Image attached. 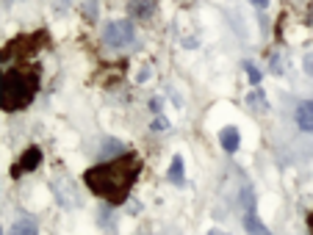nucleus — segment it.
<instances>
[{
	"label": "nucleus",
	"mask_w": 313,
	"mask_h": 235,
	"mask_svg": "<svg viewBox=\"0 0 313 235\" xmlns=\"http://www.w3.org/2000/svg\"><path fill=\"white\" fill-rule=\"evenodd\" d=\"M142 172V158L138 155H122L116 161H106L100 166L86 172V186L94 194H100L102 199H108L111 205L125 202L130 186L136 180V175Z\"/></svg>",
	"instance_id": "1"
},
{
	"label": "nucleus",
	"mask_w": 313,
	"mask_h": 235,
	"mask_svg": "<svg viewBox=\"0 0 313 235\" xmlns=\"http://www.w3.org/2000/svg\"><path fill=\"white\" fill-rule=\"evenodd\" d=\"M39 89V75L34 69H6L0 78V105L3 111H22L30 105Z\"/></svg>",
	"instance_id": "2"
},
{
	"label": "nucleus",
	"mask_w": 313,
	"mask_h": 235,
	"mask_svg": "<svg viewBox=\"0 0 313 235\" xmlns=\"http://www.w3.org/2000/svg\"><path fill=\"white\" fill-rule=\"evenodd\" d=\"M133 36H136V30H133L130 19H114L102 30V42L108 47H128L133 42Z\"/></svg>",
	"instance_id": "3"
},
{
	"label": "nucleus",
	"mask_w": 313,
	"mask_h": 235,
	"mask_svg": "<svg viewBox=\"0 0 313 235\" xmlns=\"http://www.w3.org/2000/svg\"><path fill=\"white\" fill-rule=\"evenodd\" d=\"M244 227H247V235H272L269 230L264 227V222L258 219V213H255V205H252V202L247 205V213H244Z\"/></svg>",
	"instance_id": "4"
},
{
	"label": "nucleus",
	"mask_w": 313,
	"mask_h": 235,
	"mask_svg": "<svg viewBox=\"0 0 313 235\" xmlns=\"http://www.w3.org/2000/svg\"><path fill=\"white\" fill-rule=\"evenodd\" d=\"M296 125H300V130L313 133V100H308L296 108Z\"/></svg>",
	"instance_id": "5"
},
{
	"label": "nucleus",
	"mask_w": 313,
	"mask_h": 235,
	"mask_svg": "<svg viewBox=\"0 0 313 235\" xmlns=\"http://www.w3.org/2000/svg\"><path fill=\"white\" fill-rule=\"evenodd\" d=\"M39 161H42V152H39L36 150V147H30V150L28 152H25V155L22 158H20V166H17V169H14V175H22V172H30V169H36V163Z\"/></svg>",
	"instance_id": "6"
},
{
	"label": "nucleus",
	"mask_w": 313,
	"mask_h": 235,
	"mask_svg": "<svg viewBox=\"0 0 313 235\" xmlns=\"http://www.w3.org/2000/svg\"><path fill=\"white\" fill-rule=\"evenodd\" d=\"M130 14L136 19H147L152 17V11H156V0H130Z\"/></svg>",
	"instance_id": "7"
},
{
	"label": "nucleus",
	"mask_w": 313,
	"mask_h": 235,
	"mask_svg": "<svg viewBox=\"0 0 313 235\" xmlns=\"http://www.w3.org/2000/svg\"><path fill=\"white\" fill-rule=\"evenodd\" d=\"M219 144H222L224 152H236L238 150V130H236V127H224V130L219 133Z\"/></svg>",
	"instance_id": "8"
},
{
	"label": "nucleus",
	"mask_w": 313,
	"mask_h": 235,
	"mask_svg": "<svg viewBox=\"0 0 313 235\" xmlns=\"http://www.w3.org/2000/svg\"><path fill=\"white\" fill-rule=\"evenodd\" d=\"M12 235H39V230L30 219H20V222L12 227Z\"/></svg>",
	"instance_id": "9"
},
{
	"label": "nucleus",
	"mask_w": 313,
	"mask_h": 235,
	"mask_svg": "<svg viewBox=\"0 0 313 235\" xmlns=\"http://www.w3.org/2000/svg\"><path fill=\"white\" fill-rule=\"evenodd\" d=\"M169 180L175 183V186H180L183 183V158L175 155L172 158V169H169Z\"/></svg>",
	"instance_id": "10"
},
{
	"label": "nucleus",
	"mask_w": 313,
	"mask_h": 235,
	"mask_svg": "<svg viewBox=\"0 0 313 235\" xmlns=\"http://www.w3.org/2000/svg\"><path fill=\"white\" fill-rule=\"evenodd\" d=\"M111 152H122V144H120V141H106V147H102V158L111 155Z\"/></svg>",
	"instance_id": "11"
},
{
	"label": "nucleus",
	"mask_w": 313,
	"mask_h": 235,
	"mask_svg": "<svg viewBox=\"0 0 313 235\" xmlns=\"http://www.w3.org/2000/svg\"><path fill=\"white\" fill-rule=\"evenodd\" d=\"M247 72H250V80H252V83H260V72L255 69L252 64H247Z\"/></svg>",
	"instance_id": "12"
},
{
	"label": "nucleus",
	"mask_w": 313,
	"mask_h": 235,
	"mask_svg": "<svg viewBox=\"0 0 313 235\" xmlns=\"http://www.w3.org/2000/svg\"><path fill=\"white\" fill-rule=\"evenodd\" d=\"M305 72H308V75H313V53H308V55H305Z\"/></svg>",
	"instance_id": "13"
},
{
	"label": "nucleus",
	"mask_w": 313,
	"mask_h": 235,
	"mask_svg": "<svg viewBox=\"0 0 313 235\" xmlns=\"http://www.w3.org/2000/svg\"><path fill=\"white\" fill-rule=\"evenodd\" d=\"M250 3H252V6H258V8H266V6H269V0H250Z\"/></svg>",
	"instance_id": "14"
},
{
	"label": "nucleus",
	"mask_w": 313,
	"mask_h": 235,
	"mask_svg": "<svg viewBox=\"0 0 313 235\" xmlns=\"http://www.w3.org/2000/svg\"><path fill=\"white\" fill-rule=\"evenodd\" d=\"M310 233H313V213H310Z\"/></svg>",
	"instance_id": "15"
}]
</instances>
